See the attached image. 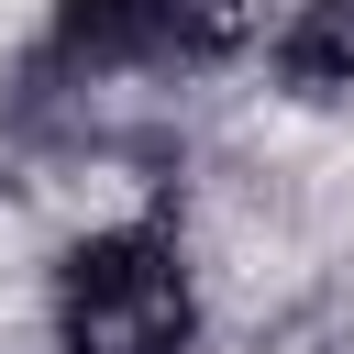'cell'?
Instances as JSON below:
<instances>
[{
	"instance_id": "6da1fadb",
	"label": "cell",
	"mask_w": 354,
	"mask_h": 354,
	"mask_svg": "<svg viewBox=\"0 0 354 354\" xmlns=\"http://www.w3.org/2000/svg\"><path fill=\"white\" fill-rule=\"evenodd\" d=\"M210 332V266L177 221L122 210L55 243L44 266V343L55 354H199Z\"/></svg>"
},
{
	"instance_id": "7a4b0ae2",
	"label": "cell",
	"mask_w": 354,
	"mask_h": 354,
	"mask_svg": "<svg viewBox=\"0 0 354 354\" xmlns=\"http://www.w3.org/2000/svg\"><path fill=\"white\" fill-rule=\"evenodd\" d=\"M266 33H277L266 0H55L44 11V44L77 77H166V66L243 55Z\"/></svg>"
},
{
	"instance_id": "3957f363",
	"label": "cell",
	"mask_w": 354,
	"mask_h": 354,
	"mask_svg": "<svg viewBox=\"0 0 354 354\" xmlns=\"http://www.w3.org/2000/svg\"><path fill=\"white\" fill-rule=\"evenodd\" d=\"M266 66H277V100L299 111L354 100V0H288L266 33Z\"/></svg>"
}]
</instances>
